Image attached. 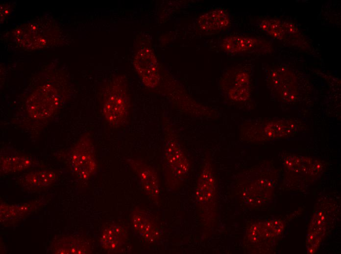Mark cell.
Instances as JSON below:
<instances>
[{"label":"cell","instance_id":"obj_1","mask_svg":"<svg viewBox=\"0 0 341 254\" xmlns=\"http://www.w3.org/2000/svg\"><path fill=\"white\" fill-rule=\"evenodd\" d=\"M163 124L165 179L168 186L174 189L182 185L187 179L190 164L171 125L166 119H164Z\"/></svg>","mask_w":341,"mask_h":254},{"label":"cell","instance_id":"obj_2","mask_svg":"<svg viewBox=\"0 0 341 254\" xmlns=\"http://www.w3.org/2000/svg\"><path fill=\"white\" fill-rule=\"evenodd\" d=\"M195 201L202 224L207 228L213 227L218 214L217 182L209 159L204 161L198 176Z\"/></svg>","mask_w":341,"mask_h":254},{"label":"cell","instance_id":"obj_3","mask_svg":"<svg viewBox=\"0 0 341 254\" xmlns=\"http://www.w3.org/2000/svg\"><path fill=\"white\" fill-rule=\"evenodd\" d=\"M299 128L292 119H256L247 121L240 127V138L247 143H258L285 138Z\"/></svg>","mask_w":341,"mask_h":254},{"label":"cell","instance_id":"obj_4","mask_svg":"<svg viewBox=\"0 0 341 254\" xmlns=\"http://www.w3.org/2000/svg\"><path fill=\"white\" fill-rule=\"evenodd\" d=\"M130 107V98L125 78L118 76L107 86L104 96L102 111L106 121L116 128L127 122Z\"/></svg>","mask_w":341,"mask_h":254},{"label":"cell","instance_id":"obj_5","mask_svg":"<svg viewBox=\"0 0 341 254\" xmlns=\"http://www.w3.org/2000/svg\"><path fill=\"white\" fill-rule=\"evenodd\" d=\"M253 175L250 181L241 186V198L248 205L261 206L273 197L277 173L271 168L259 169Z\"/></svg>","mask_w":341,"mask_h":254},{"label":"cell","instance_id":"obj_6","mask_svg":"<svg viewBox=\"0 0 341 254\" xmlns=\"http://www.w3.org/2000/svg\"><path fill=\"white\" fill-rule=\"evenodd\" d=\"M257 26L272 38L288 45L303 49L309 46L304 35L291 21L276 18H265L260 20Z\"/></svg>","mask_w":341,"mask_h":254},{"label":"cell","instance_id":"obj_7","mask_svg":"<svg viewBox=\"0 0 341 254\" xmlns=\"http://www.w3.org/2000/svg\"><path fill=\"white\" fill-rule=\"evenodd\" d=\"M73 171L82 180H86L95 173L97 164L95 148L89 133H85L78 140L70 154Z\"/></svg>","mask_w":341,"mask_h":254},{"label":"cell","instance_id":"obj_8","mask_svg":"<svg viewBox=\"0 0 341 254\" xmlns=\"http://www.w3.org/2000/svg\"><path fill=\"white\" fill-rule=\"evenodd\" d=\"M284 225L280 220L258 222L247 229L244 241L251 248L257 249L256 253H266L273 248L282 233Z\"/></svg>","mask_w":341,"mask_h":254},{"label":"cell","instance_id":"obj_9","mask_svg":"<svg viewBox=\"0 0 341 254\" xmlns=\"http://www.w3.org/2000/svg\"><path fill=\"white\" fill-rule=\"evenodd\" d=\"M267 81L272 93L281 101H295L298 95V84L294 74L285 66L271 68L267 75Z\"/></svg>","mask_w":341,"mask_h":254},{"label":"cell","instance_id":"obj_10","mask_svg":"<svg viewBox=\"0 0 341 254\" xmlns=\"http://www.w3.org/2000/svg\"><path fill=\"white\" fill-rule=\"evenodd\" d=\"M59 104L57 89L50 84L41 86L28 97L26 110L30 117L43 119L49 117L56 110Z\"/></svg>","mask_w":341,"mask_h":254},{"label":"cell","instance_id":"obj_11","mask_svg":"<svg viewBox=\"0 0 341 254\" xmlns=\"http://www.w3.org/2000/svg\"><path fill=\"white\" fill-rule=\"evenodd\" d=\"M219 84L225 95L234 102H244L251 96V76L244 68H232L223 74Z\"/></svg>","mask_w":341,"mask_h":254},{"label":"cell","instance_id":"obj_12","mask_svg":"<svg viewBox=\"0 0 341 254\" xmlns=\"http://www.w3.org/2000/svg\"><path fill=\"white\" fill-rule=\"evenodd\" d=\"M219 46L223 52L233 55L252 53H267L273 49L272 44L267 40L242 35L225 37L220 41Z\"/></svg>","mask_w":341,"mask_h":254},{"label":"cell","instance_id":"obj_13","mask_svg":"<svg viewBox=\"0 0 341 254\" xmlns=\"http://www.w3.org/2000/svg\"><path fill=\"white\" fill-rule=\"evenodd\" d=\"M286 170L294 178H303V182H311L317 178L323 171V165L319 160L300 155H290L284 161Z\"/></svg>","mask_w":341,"mask_h":254},{"label":"cell","instance_id":"obj_14","mask_svg":"<svg viewBox=\"0 0 341 254\" xmlns=\"http://www.w3.org/2000/svg\"><path fill=\"white\" fill-rule=\"evenodd\" d=\"M126 163L137 175L143 191L154 201L157 202L160 189L158 177L155 169L137 158H127Z\"/></svg>","mask_w":341,"mask_h":254},{"label":"cell","instance_id":"obj_15","mask_svg":"<svg viewBox=\"0 0 341 254\" xmlns=\"http://www.w3.org/2000/svg\"><path fill=\"white\" fill-rule=\"evenodd\" d=\"M134 64L145 85L149 88H153L158 85L160 77L157 61L149 48L144 47L140 50L135 57Z\"/></svg>","mask_w":341,"mask_h":254},{"label":"cell","instance_id":"obj_16","mask_svg":"<svg viewBox=\"0 0 341 254\" xmlns=\"http://www.w3.org/2000/svg\"><path fill=\"white\" fill-rule=\"evenodd\" d=\"M196 28L201 33L210 34L223 31L231 25L228 12L223 8H216L201 15L196 21Z\"/></svg>","mask_w":341,"mask_h":254},{"label":"cell","instance_id":"obj_17","mask_svg":"<svg viewBox=\"0 0 341 254\" xmlns=\"http://www.w3.org/2000/svg\"><path fill=\"white\" fill-rule=\"evenodd\" d=\"M132 226L135 232L149 243L157 241L161 232L155 221L145 210L136 208L132 213Z\"/></svg>","mask_w":341,"mask_h":254},{"label":"cell","instance_id":"obj_18","mask_svg":"<svg viewBox=\"0 0 341 254\" xmlns=\"http://www.w3.org/2000/svg\"><path fill=\"white\" fill-rule=\"evenodd\" d=\"M127 233L122 226L113 224L106 226L103 230L100 244L103 249L108 252H116L125 244Z\"/></svg>","mask_w":341,"mask_h":254},{"label":"cell","instance_id":"obj_19","mask_svg":"<svg viewBox=\"0 0 341 254\" xmlns=\"http://www.w3.org/2000/svg\"><path fill=\"white\" fill-rule=\"evenodd\" d=\"M54 254H80L91 253V247L88 241L80 237H62L55 241L52 245Z\"/></svg>","mask_w":341,"mask_h":254},{"label":"cell","instance_id":"obj_20","mask_svg":"<svg viewBox=\"0 0 341 254\" xmlns=\"http://www.w3.org/2000/svg\"><path fill=\"white\" fill-rule=\"evenodd\" d=\"M56 173L52 170L32 172L23 178L26 185L35 188H46L52 184L57 179Z\"/></svg>","mask_w":341,"mask_h":254},{"label":"cell","instance_id":"obj_21","mask_svg":"<svg viewBox=\"0 0 341 254\" xmlns=\"http://www.w3.org/2000/svg\"><path fill=\"white\" fill-rule=\"evenodd\" d=\"M31 159L26 156H11L0 157V170L3 173L20 171L32 164Z\"/></svg>","mask_w":341,"mask_h":254},{"label":"cell","instance_id":"obj_22","mask_svg":"<svg viewBox=\"0 0 341 254\" xmlns=\"http://www.w3.org/2000/svg\"><path fill=\"white\" fill-rule=\"evenodd\" d=\"M37 203L32 202L15 206L2 205L0 207L1 220H8L22 217L35 210Z\"/></svg>","mask_w":341,"mask_h":254}]
</instances>
